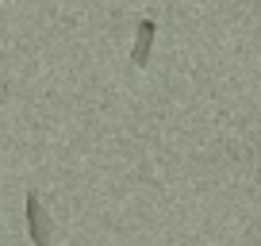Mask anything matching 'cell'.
Wrapping results in <instances>:
<instances>
[{"instance_id":"obj_2","label":"cell","mask_w":261,"mask_h":246,"mask_svg":"<svg viewBox=\"0 0 261 246\" xmlns=\"http://www.w3.org/2000/svg\"><path fill=\"white\" fill-rule=\"evenodd\" d=\"M154 35H158V23H154V19H139V27H135V46H130V62H135L139 69H146V66H150Z\"/></svg>"},{"instance_id":"obj_1","label":"cell","mask_w":261,"mask_h":246,"mask_svg":"<svg viewBox=\"0 0 261 246\" xmlns=\"http://www.w3.org/2000/svg\"><path fill=\"white\" fill-rule=\"evenodd\" d=\"M27 235L35 246H54V223H50L39 192H27Z\"/></svg>"}]
</instances>
